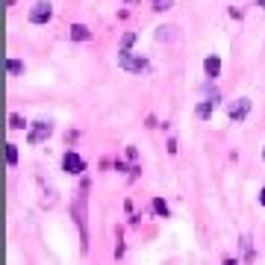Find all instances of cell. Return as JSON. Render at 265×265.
I'll return each instance as SVG.
<instances>
[{"label":"cell","instance_id":"obj_1","mask_svg":"<svg viewBox=\"0 0 265 265\" xmlns=\"http://www.w3.org/2000/svg\"><path fill=\"white\" fill-rule=\"evenodd\" d=\"M118 65L124 71H130V74H141V71H147V59L144 56H132L130 50H118Z\"/></svg>","mask_w":265,"mask_h":265},{"label":"cell","instance_id":"obj_7","mask_svg":"<svg viewBox=\"0 0 265 265\" xmlns=\"http://www.w3.org/2000/svg\"><path fill=\"white\" fill-rule=\"evenodd\" d=\"M215 106H218V95H212L209 100L198 103V118H209V115L215 112Z\"/></svg>","mask_w":265,"mask_h":265},{"label":"cell","instance_id":"obj_14","mask_svg":"<svg viewBox=\"0 0 265 265\" xmlns=\"http://www.w3.org/2000/svg\"><path fill=\"white\" fill-rule=\"evenodd\" d=\"M260 203H263V206H265V189H263V192H260Z\"/></svg>","mask_w":265,"mask_h":265},{"label":"cell","instance_id":"obj_10","mask_svg":"<svg viewBox=\"0 0 265 265\" xmlns=\"http://www.w3.org/2000/svg\"><path fill=\"white\" fill-rule=\"evenodd\" d=\"M9 127H12V130H24V127H27V121H24L21 115H15V112H12V115H9Z\"/></svg>","mask_w":265,"mask_h":265},{"label":"cell","instance_id":"obj_11","mask_svg":"<svg viewBox=\"0 0 265 265\" xmlns=\"http://www.w3.org/2000/svg\"><path fill=\"white\" fill-rule=\"evenodd\" d=\"M153 212H156V215H162V218H168V203L162 198H156V200H153Z\"/></svg>","mask_w":265,"mask_h":265},{"label":"cell","instance_id":"obj_9","mask_svg":"<svg viewBox=\"0 0 265 265\" xmlns=\"http://www.w3.org/2000/svg\"><path fill=\"white\" fill-rule=\"evenodd\" d=\"M6 65H9V74H12V77H21V74H24V62H21V59H9Z\"/></svg>","mask_w":265,"mask_h":265},{"label":"cell","instance_id":"obj_15","mask_svg":"<svg viewBox=\"0 0 265 265\" xmlns=\"http://www.w3.org/2000/svg\"><path fill=\"white\" fill-rule=\"evenodd\" d=\"M156 3H159V0H156Z\"/></svg>","mask_w":265,"mask_h":265},{"label":"cell","instance_id":"obj_12","mask_svg":"<svg viewBox=\"0 0 265 265\" xmlns=\"http://www.w3.org/2000/svg\"><path fill=\"white\" fill-rule=\"evenodd\" d=\"M6 159H9V165H18V147L15 144H6Z\"/></svg>","mask_w":265,"mask_h":265},{"label":"cell","instance_id":"obj_13","mask_svg":"<svg viewBox=\"0 0 265 265\" xmlns=\"http://www.w3.org/2000/svg\"><path fill=\"white\" fill-rule=\"evenodd\" d=\"M132 41H135V33H127L124 38H121V47H118V50H130Z\"/></svg>","mask_w":265,"mask_h":265},{"label":"cell","instance_id":"obj_2","mask_svg":"<svg viewBox=\"0 0 265 265\" xmlns=\"http://www.w3.org/2000/svg\"><path fill=\"white\" fill-rule=\"evenodd\" d=\"M50 132H53V124L50 121H33V130L27 132V141L30 144H41V141L50 138Z\"/></svg>","mask_w":265,"mask_h":265},{"label":"cell","instance_id":"obj_6","mask_svg":"<svg viewBox=\"0 0 265 265\" xmlns=\"http://www.w3.org/2000/svg\"><path fill=\"white\" fill-rule=\"evenodd\" d=\"M203 71H206V77L215 80V77L221 74V59H218V56H206V59H203Z\"/></svg>","mask_w":265,"mask_h":265},{"label":"cell","instance_id":"obj_16","mask_svg":"<svg viewBox=\"0 0 265 265\" xmlns=\"http://www.w3.org/2000/svg\"><path fill=\"white\" fill-rule=\"evenodd\" d=\"M263 156H265V153H263Z\"/></svg>","mask_w":265,"mask_h":265},{"label":"cell","instance_id":"obj_4","mask_svg":"<svg viewBox=\"0 0 265 265\" xmlns=\"http://www.w3.org/2000/svg\"><path fill=\"white\" fill-rule=\"evenodd\" d=\"M62 171H65V174H83V171H86V162L80 159V153L68 150L65 156H62Z\"/></svg>","mask_w":265,"mask_h":265},{"label":"cell","instance_id":"obj_3","mask_svg":"<svg viewBox=\"0 0 265 265\" xmlns=\"http://www.w3.org/2000/svg\"><path fill=\"white\" fill-rule=\"evenodd\" d=\"M53 18V6L47 0H38L33 9H30V24H47Z\"/></svg>","mask_w":265,"mask_h":265},{"label":"cell","instance_id":"obj_5","mask_svg":"<svg viewBox=\"0 0 265 265\" xmlns=\"http://www.w3.org/2000/svg\"><path fill=\"white\" fill-rule=\"evenodd\" d=\"M230 121H236V124H242L245 118H248V112H251V100L248 98H239L236 103H230Z\"/></svg>","mask_w":265,"mask_h":265},{"label":"cell","instance_id":"obj_8","mask_svg":"<svg viewBox=\"0 0 265 265\" xmlns=\"http://www.w3.org/2000/svg\"><path fill=\"white\" fill-rule=\"evenodd\" d=\"M71 38H74V41H89V38H92V30H89L86 24H74V27H71Z\"/></svg>","mask_w":265,"mask_h":265}]
</instances>
